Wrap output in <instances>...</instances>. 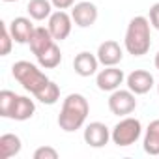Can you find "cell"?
I'll list each match as a JSON object with an SVG mask.
<instances>
[{"label": "cell", "mask_w": 159, "mask_h": 159, "mask_svg": "<svg viewBox=\"0 0 159 159\" xmlns=\"http://www.w3.org/2000/svg\"><path fill=\"white\" fill-rule=\"evenodd\" d=\"M34 98H36L39 103H43V105H54V103L60 99V88H58L56 83L49 81L47 86H45L43 90H39Z\"/></svg>", "instance_id": "ffe728a7"}, {"label": "cell", "mask_w": 159, "mask_h": 159, "mask_svg": "<svg viewBox=\"0 0 159 159\" xmlns=\"http://www.w3.org/2000/svg\"><path fill=\"white\" fill-rule=\"evenodd\" d=\"M54 41H56V39L52 38V34L49 32V28H45V26H36V30H34V34H32V38H30V41H28V45H30L32 54L38 56V54H41L43 51H47Z\"/></svg>", "instance_id": "5bb4252c"}, {"label": "cell", "mask_w": 159, "mask_h": 159, "mask_svg": "<svg viewBox=\"0 0 159 159\" xmlns=\"http://www.w3.org/2000/svg\"><path fill=\"white\" fill-rule=\"evenodd\" d=\"M140 135H142V124L139 118H133V116H124L111 129V140L120 148L135 144L140 139Z\"/></svg>", "instance_id": "277c9868"}, {"label": "cell", "mask_w": 159, "mask_h": 159, "mask_svg": "<svg viewBox=\"0 0 159 159\" xmlns=\"http://www.w3.org/2000/svg\"><path fill=\"white\" fill-rule=\"evenodd\" d=\"M153 66H155V69L159 71V51H157V54H155V58H153Z\"/></svg>", "instance_id": "484cf974"}, {"label": "cell", "mask_w": 159, "mask_h": 159, "mask_svg": "<svg viewBox=\"0 0 159 159\" xmlns=\"http://www.w3.org/2000/svg\"><path fill=\"white\" fill-rule=\"evenodd\" d=\"M96 54H98L99 64L105 66V67H109V66H118V64L122 62V58H124V49L120 47L118 41L107 39V41H103V43L98 47V52H96Z\"/></svg>", "instance_id": "8fae6325"}, {"label": "cell", "mask_w": 159, "mask_h": 159, "mask_svg": "<svg viewBox=\"0 0 159 159\" xmlns=\"http://www.w3.org/2000/svg\"><path fill=\"white\" fill-rule=\"evenodd\" d=\"M36 112V103L34 99L26 98V96H17V101H15V107L11 111V116L10 120H17V122H25V120H30Z\"/></svg>", "instance_id": "2e32d148"}, {"label": "cell", "mask_w": 159, "mask_h": 159, "mask_svg": "<svg viewBox=\"0 0 159 159\" xmlns=\"http://www.w3.org/2000/svg\"><path fill=\"white\" fill-rule=\"evenodd\" d=\"M21 148H23V142L15 133H4L0 137V157L2 159H10L13 155H19Z\"/></svg>", "instance_id": "e0dca14e"}, {"label": "cell", "mask_w": 159, "mask_h": 159, "mask_svg": "<svg viewBox=\"0 0 159 159\" xmlns=\"http://www.w3.org/2000/svg\"><path fill=\"white\" fill-rule=\"evenodd\" d=\"M51 4L54 10H71L77 2L75 0H51Z\"/></svg>", "instance_id": "d4e9b609"}, {"label": "cell", "mask_w": 159, "mask_h": 159, "mask_svg": "<svg viewBox=\"0 0 159 159\" xmlns=\"http://www.w3.org/2000/svg\"><path fill=\"white\" fill-rule=\"evenodd\" d=\"M36 60H38V64H39L43 69H54V67H58L60 62H62V51H60V47H58L56 41H54L47 51H43L41 54H38Z\"/></svg>", "instance_id": "d6986e66"}, {"label": "cell", "mask_w": 159, "mask_h": 159, "mask_svg": "<svg viewBox=\"0 0 159 159\" xmlns=\"http://www.w3.org/2000/svg\"><path fill=\"white\" fill-rule=\"evenodd\" d=\"M83 139L88 146L92 148H103L109 144L111 140V129L103 124V122H90L86 127H84V133H83Z\"/></svg>", "instance_id": "30bf717a"}, {"label": "cell", "mask_w": 159, "mask_h": 159, "mask_svg": "<svg viewBox=\"0 0 159 159\" xmlns=\"http://www.w3.org/2000/svg\"><path fill=\"white\" fill-rule=\"evenodd\" d=\"M142 148L148 155H159V118L148 124L142 139Z\"/></svg>", "instance_id": "9a60e30c"}, {"label": "cell", "mask_w": 159, "mask_h": 159, "mask_svg": "<svg viewBox=\"0 0 159 159\" xmlns=\"http://www.w3.org/2000/svg\"><path fill=\"white\" fill-rule=\"evenodd\" d=\"M2 25V38H0V56H8L11 52V45H13V38L10 32V26L6 23H0Z\"/></svg>", "instance_id": "7402d4cb"}, {"label": "cell", "mask_w": 159, "mask_h": 159, "mask_svg": "<svg viewBox=\"0 0 159 159\" xmlns=\"http://www.w3.org/2000/svg\"><path fill=\"white\" fill-rule=\"evenodd\" d=\"M17 96L19 94H15L11 90H2L0 92V116L2 118H10L11 116V111L15 107Z\"/></svg>", "instance_id": "44dd1931"}, {"label": "cell", "mask_w": 159, "mask_h": 159, "mask_svg": "<svg viewBox=\"0 0 159 159\" xmlns=\"http://www.w3.org/2000/svg\"><path fill=\"white\" fill-rule=\"evenodd\" d=\"M124 81H125V75L116 66H109L96 75V84L101 92H114L124 84Z\"/></svg>", "instance_id": "ba28073f"}, {"label": "cell", "mask_w": 159, "mask_h": 159, "mask_svg": "<svg viewBox=\"0 0 159 159\" xmlns=\"http://www.w3.org/2000/svg\"><path fill=\"white\" fill-rule=\"evenodd\" d=\"M90 114V103L83 94H69L66 96L60 114H58V125L66 133H73L81 129Z\"/></svg>", "instance_id": "6da1fadb"}, {"label": "cell", "mask_w": 159, "mask_h": 159, "mask_svg": "<svg viewBox=\"0 0 159 159\" xmlns=\"http://www.w3.org/2000/svg\"><path fill=\"white\" fill-rule=\"evenodd\" d=\"M2 2H17V0H2Z\"/></svg>", "instance_id": "4316f807"}, {"label": "cell", "mask_w": 159, "mask_h": 159, "mask_svg": "<svg viewBox=\"0 0 159 159\" xmlns=\"http://www.w3.org/2000/svg\"><path fill=\"white\" fill-rule=\"evenodd\" d=\"M150 25L159 30V2H155L152 8H150Z\"/></svg>", "instance_id": "cb8c5ba5"}, {"label": "cell", "mask_w": 159, "mask_h": 159, "mask_svg": "<svg viewBox=\"0 0 159 159\" xmlns=\"http://www.w3.org/2000/svg\"><path fill=\"white\" fill-rule=\"evenodd\" d=\"M8 26H10L13 41L21 43V45L28 43L32 34H34V30H36V26L32 25V19H28V17H15Z\"/></svg>", "instance_id": "4fadbf2b"}, {"label": "cell", "mask_w": 159, "mask_h": 159, "mask_svg": "<svg viewBox=\"0 0 159 159\" xmlns=\"http://www.w3.org/2000/svg\"><path fill=\"white\" fill-rule=\"evenodd\" d=\"M98 17H99L98 6L94 2H88V0L77 2L71 8V19L79 28H90L92 25H96Z\"/></svg>", "instance_id": "52a82bcc"}, {"label": "cell", "mask_w": 159, "mask_h": 159, "mask_svg": "<svg viewBox=\"0 0 159 159\" xmlns=\"http://www.w3.org/2000/svg\"><path fill=\"white\" fill-rule=\"evenodd\" d=\"M124 47L133 56H144L152 47V34H150V19L144 15H137L129 21Z\"/></svg>", "instance_id": "7a4b0ae2"}, {"label": "cell", "mask_w": 159, "mask_h": 159, "mask_svg": "<svg viewBox=\"0 0 159 159\" xmlns=\"http://www.w3.org/2000/svg\"><path fill=\"white\" fill-rule=\"evenodd\" d=\"M43 67L38 64H32V62H28V60H19V62H15L13 66H11V75H13V79L15 81L26 90V92H30L32 96H36L39 90H43L45 86H47V83L51 81V79L41 71Z\"/></svg>", "instance_id": "3957f363"}, {"label": "cell", "mask_w": 159, "mask_h": 159, "mask_svg": "<svg viewBox=\"0 0 159 159\" xmlns=\"http://www.w3.org/2000/svg\"><path fill=\"white\" fill-rule=\"evenodd\" d=\"M137 109V94H133L129 88L127 90H114L109 96V111L120 118L129 116L133 111Z\"/></svg>", "instance_id": "5b68a950"}, {"label": "cell", "mask_w": 159, "mask_h": 159, "mask_svg": "<svg viewBox=\"0 0 159 159\" xmlns=\"http://www.w3.org/2000/svg\"><path fill=\"white\" fill-rule=\"evenodd\" d=\"M34 159H58V152L52 146H39L34 152Z\"/></svg>", "instance_id": "603a6c76"}, {"label": "cell", "mask_w": 159, "mask_h": 159, "mask_svg": "<svg viewBox=\"0 0 159 159\" xmlns=\"http://www.w3.org/2000/svg\"><path fill=\"white\" fill-rule=\"evenodd\" d=\"M47 21H49L47 28H49V32L52 34V38L56 41L67 39V36L71 34V28H73L71 13H67L66 10H56V11H52V15Z\"/></svg>", "instance_id": "8992f818"}, {"label": "cell", "mask_w": 159, "mask_h": 159, "mask_svg": "<svg viewBox=\"0 0 159 159\" xmlns=\"http://www.w3.org/2000/svg\"><path fill=\"white\" fill-rule=\"evenodd\" d=\"M98 66H99V60H98V54H92L88 51H83L79 52L75 58H73V69L79 77H92L98 73Z\"/></svg>", "instance_id": "7c38bea8"}, {"label": "cell", "mask_w": 159, "mask_h": 159, "mask_svg": "<svg viewBox=\"0 0 159 159\" xmlns=\"http://www.w3.org/2000/svg\"><path fill=\"white\" fill-rule=\"evenodd\" d=\"M26 11H28L30 19L45 21L52 15V4H51V0H30L26 4Z\"/></svg>", "instance_id": "ac0fdd59"}, {"label": "cell", "mask_w": 159, "mask_h": 159, "mask_svg": "<svg viewBox=\"0 0 159 159\" xmlns=\"http://www.w3.org/2000/svg\"><path fill=\"white\" fill-rule=\"evenodd\" d=\"M125 84H127V88H129L133 94L144 96V94H148V92L153 88L155 79H153V75H152L150 71H146V69H133V71L125 77Z\"/></svg>", "instance_id": "9c48e42d"}, {"label": "cell", "mask_w": 159, "mask_h": 159, "mask_svg": "<svg viewBox=\"0 0 159 159\" xmlns=\"http://www.w3.org/2000/svg\"><path fill=\"white\" fill-rule=\"evenodd\" d=\"M157 94H159V83H157Z\"/></svg>", "instance_id": "83f0119b"}]
</instances>
